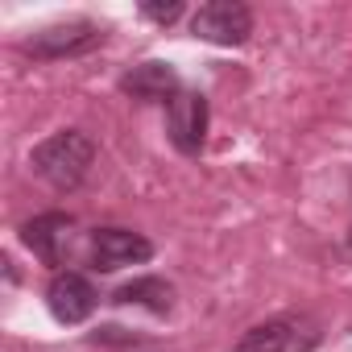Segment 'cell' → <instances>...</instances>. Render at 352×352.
<instances>
[{"label":"cell","instance_id":"cell-4","mask_svg":"<svg viewBox=\"0 0 352 352\" xmlns=\"http://www.w3.org/2000/svg\"><path fill=\"white\" fill-rule=\"evenodd\" d=\"M208 120H212L208 96L183 87L179 96L166 104V137H170V145L179 149L183 157H199L204 145H208Z\"/></svg>","mask_w":352,"mask_h":352},{"label":"cell","instance_id":"cell-2","mask_svg":"<svg viewBox=\"0 0 352 352\" xmlns=\"http://www.w3.org/2000/svg\"><path fill=\"white\" fill-rule=\"evenodd\" d=\"M323 344V327L311 315H274L265 323H253L232 352H315Z\"/></svg>","mask_w":352,"mask_h":352},{"label":"cell","instance_id":"cell-6","mask_svg":"<svg viewBox=\"0 0 352 352\" xmlns=\"http://www.w3.org/2000/svg\"><path fill=\"white\" fill-rule=\"evenodd\" d=\"M149 257H153V241H145L133 228L108 224V228H96L91 241H87V261H91L96 274H116L124 265H145Z\"/></svg>","mask_w":352,"mask_h":352},{"label":"cell","instance_id":"cell-11","mask_svg":"<svg viewBox=\"0 0 352 352\" xmlns=\"http://www.w3.org/2000/svg\"><path fill=\"white\" fill-rule=\"evenodd\" d=\"M137 13L145 21H157V25H174V21L187 13V5H183V0H170V5H141Z\"/></svg>","mask_w":352,"mask_h":352},{"label":"cell","instance_id":"cell-8","mask_svg":"<svg viewBox=\"0 0 352 352\" xmlns=\"http://www.w3.org/2000/svg\"><path fill=\"white\" fill-rule=\"evenodd\" d=\"M46 307H50V315H54L58 323L75 327V323L91 319V311L100 307V290L91 286L87 274H79V270H58V274L50 278V286H46Z\"/></svg>","mask_w":352,"mask_h":352},{"label":"cell","instance_id":"cell-5","mask_svg":"<svg viewBox=\"0 0 352 352\" xmlns=\"http://www.w3.org/2000/svg\"><path fill=\"white\" fill-rule=\"evenodd\" d=\"M191 34L212 46H245L253 34V9L241 0H208L191 13Z\"/></svg>","mask_w":352,"mask_h":352},{"label":"cell","instance_id":"cell-3","mask_svg":"<svg viewBox=\"0 0 352 352\" xmlns=\"http://www.w3.org/2000/svg\"><path fill=\"white\" fill-rule=\"evenodd\" d=\"M100 42H104V25L87 21V17H71V21H54V25L34 30L21 42V54L42 58V63H58V58H79V54L96 50Z\"/></svg>","mask_w":352,"mask_h":352},{"label":"cell","instance_id":"cell-10","mask_svg":"<svg viewBox=\"0 0 352 352\" xmlns=\"http://www.w3.org/2000/svg\"><path fill=\"white\" fill-rule=\"evenodd\" d=\"M112 302L116 307H145L153 315H170L174 311V286L157 274H145V278H133L124 286L112 290Z\"/></svg>","mask_w":352,"mask_h":352},{"label":"cell","instance_id":"cell-9","mask_svg":"<svg viewBox=\"0 0 352 352\" xmlns=\"http://www.w3.org/2000/svg\"><path fill=\"white\" fill-rule=\"evenodd\" d=\"M120 91L141 100V104H170L183 91V79H179V71H174L170 63L149 58V63H137V67H129L120 75Z\"/></svg>","mask_w":352,"mask_h":352},{"label":"cell","instance_id":"cell-7","mask_svg":"<svg viewBox=\"0 0 352 352\" xmlns=\"http://www.w3.org/2000/svg\"><path fill=\"white\" fill-rule=\"evenodd\" d=\"M17 232H21V245H25L42 265H50V270L58 274V265H63L67 253H71L75 216H67V212H42V216L25 220Z\"/></svg>","mask_w":352,"mask_h":352},{"label":"cell","instance_id":"cell-1","mask_svg":"<svg viewBox=\"0 0 352 352\" xmlns=\"http://www.w3.org/2000/svg\"><path fill=\"white\" fill-rule=\"evenodd\" d=\"M91 162H96V141L83 133V129H63L46 141L34 145L30 153V166L42 183H50L54 191H75L87 183L91 174Z\"/></svg>","mask_w":352,"mask_h":352}]
</instances>
